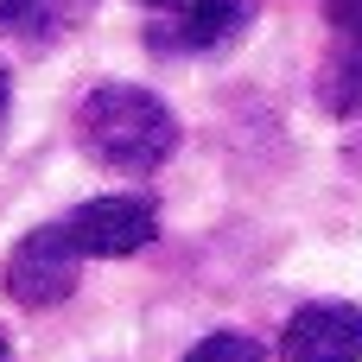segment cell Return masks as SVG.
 <instances>
[{
	"instance_id": "1",
	"label": "cell",
	"mask_w": 362,
	"mask_h": 362,
	"mask_svg": "<svg viewBox=\"0 0 362 362\" xmlns=\"http://www.w3.org/2000/svg\"><path fill=\"white\" fill-rule=\"evenodd\" d=\"M76 146L121 178H146L178 153V115L140 83H95L76 102Z\"/></svg>"
},
{
	"instance_id": "2",
	"label": "cell",
	"mask_w": 362,
	"mask_h": 362,
	"mask_svg": "<svg viewBox=\"0 0 362 362\" xmlns=\"http://www.w3.org/2000/svg\"><path fill=\"white\" fill-rule=\"evenodd\" d=\"M76 274H83V248L70 242L64 223H38L32 235H19V248L6 255V299L25 305V312H51L76 293Z\"/></svg>"
},
{
	"instance_id": "3",
	"label": "cell",
	"mask_w": 362,
	"mask_h": 362,
	"mask_svg": "<svg viewBox=\"0 0 362 362\" xmlns=\"http://www.w3.org/2000/svg\"><path fill=\"white\" fill-rule=\"evenodd\" d=\"M70 242L83 248V261H127L140 248H153L159 235V204L153 197H134V191H115V197H89L64 216Z\"/></svg>"
},
{
	"instance_id": "4",
	"label": "cell",
	"mask_w": 362,
	"mask_h": 362,
	"mask_svg": "<svg viewBox=\"0 0 362 362\" xmlns=\"http://www.w3.org/2000/svg\"><path fill=\"white\" fill-rule=\"evenodd\" d=\"M248 19H255L248 0H178V6H159L153 13L146 51H159V57H204V51L235 45V32Z\"/></svg>"
},
{
	"instance_id": "5",
	"label": "cell",
	"mask_w": 362,
	"mask_h": 362,
	"mask_svg": "<svg viewBox=\"0 0 362 362\" xmlns=\"http://www.w3.org/2000/svg\"><path fill=\"white\" fill-rule=\"evenodd\" d=\"M280 362H362V305H299L280 331Z\"/></svg>"
},
{
	"instance_id": "6",
	"label": "cell",
	"mask_w": 362,
	"mask_h": 362,
	"mask_svg": "<svg viewBox=\"0 0 362 362\" xmlns=\"http://www.w3.org/2000/svg\"><path fill=\"white\" fill-rule=\"evenodd\" d=\"M331 19V70H325V108L356 115L362 108V0H325Z\"/></svg>"
},
{
	"instance_id": "7",
	"label": "cell",
	"mask_w": 362,
	"mask_h": 362,
	"mask_svg": "<svg viewBox=\"0 0 362 362\" xmlns=\"http://www.w3.org/2000/svg\"><path fill=\"white\" fill-rule=\"evenodd\" d=\"M89 13H95V0H0V38H13L25 51H51Z\"/></svg>"
},
{
	"instance_id": "8",
	"label": "cell",
	"mask_w": 362,
	"mask_h": 362,
	"mask_svg": "<svg viewBox=\"0 0 362 362\" xmlns=\"http://www.w3.org/2000/svg\"><path fill=\"white\" fill-rule=\"evenodd\" d=\"M185 362H267V350H261V337H248V331H216V337H204Z\"/></svg>"
},
{
	"instance_id": "9",
	"label": "cell",
	"mask_w": 362,
	"mask_h": 362,
	"mask_svg": "<svg viewBox=\"0 0 362 362\" xmlns=\"http://www.w3.org/2000/svg\"><path fill=\"white\" fill-rule=\"evenodd\" d=\"M6 115H13V76H6V64H0V127H6Z\"/></svg>"
},
{
	"instance_id": "10",
	"label": "cell",
	"mask_w": 362,
	"mask_h": 362,
	"mask_svg": "<svg viewBox=\"0 0 362 362\" xmlns=\"http://www.w3.org/2000/svg\"><path fill=\"white\" fill-rule=\"evenodd\" d=\"M344 159H350V172H362V134H350V146H344Z\"/></svg>"
},
{
	"instance_id": "11",
	"label": "cell",
	"mask_w": 362,
	"mask_h": 362,
	"mask_svg": "<svg viewBox=\"0 0 362 362\" xmlns=\"http://www.w3.org/2000/svg\"><path fill=\"white\" fill-rule=\"evenodd\" d=\"M140 6H146V13H159V6H178V0H140Z\"/></svg>"
},
{
	"instance_id": "12",
	"label": "cell",
	"mask_w": 362,
	"mask_h": 362,
	"mask_svg": "<svg viewBox=\"0 0 362 362\" xmlns=\"http://www.w3.org/2000/svg\"><path fill=\"white\" fill-rule=\"evenodd\" d=\"M0 362H13V344H6V331H0Z\"/></svg>"
}]
</instances>
